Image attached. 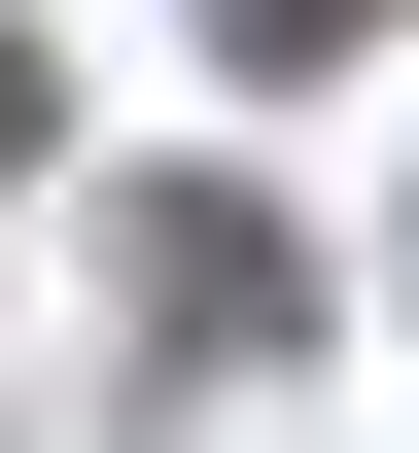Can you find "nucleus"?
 <instances>
[{
    "mask_svg": "<svg viewBox=\"0 0 419 453\" xmlns=\"http://www.w3.org/2000/svg\"><path fill=\"white\" fill-rule=\"evenodd\" d=\"M314 35H350V0H244V70H314Z\"/></svg>",
    "mask_w": 419,
    "mask_h": 453,
    "instance_id": "1",
    "label": "nucleus"
}]
</instances>
